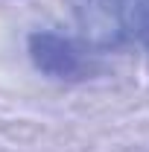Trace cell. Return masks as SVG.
I'll return each instance as SVG.
<instances>
[{
  "mask_svg": "<svg viewBox=\"0 0 149 152\" xmlns=\"http://www.w3.org/2000/svg\"><path fill=\"white\" fill-rule=\"evenodd\" d=\"M79 18L99 44H149V0H79Z\"/></svg>",
  "mask_w": 149,
  "mask_h": 152,
  "instance_id": "1",
  "label": "cell"
},
{
  "mask_svg": "<svg viewBox=\"0 0 149 152\" xmlns=\"http://www.w3.org/2000/svg\"><path fill=\"white\" fill-rule=\"evenodd\" d=\"M29 58L41 73L58 82H82L91 79L99 70V61L91 56V50H85L82 44H76L73 38L50 32V29H38L26 41Z\"/></svg>",
  "mask_w": 149,
  "mask_h": 152,
  "instance_id": "2",
  "label": "cell"
}]
</instances>
